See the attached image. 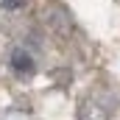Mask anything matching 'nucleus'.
Returning a JSON list of instances; mask_svg holds the SVG:
<instances>
[{"mask_svg": "<svg viewBox=\"0 0 120 120\" xmlns=\"http://www.w3.org/2000/svg\"><path fill=\"white\" fill-rule=\"evenodd\" d=\"M112 101H106L103 95H90L81 101L78 106V120H109L112 117Z\"/></svg>", "mask_w": 120, "mask_h": 120, "instance_id": "1", "label": "nucleus"}, {"mask_svg": "<svg viewBox=\"0 0 120 120\" xmlns=\"http://www.w3.org/2000/svg\"><path fill=\"white\" fill-rule=\"evenodd\" d=\"M11 67H14L20 75H31V73H34V61H31V56L25 50H14V53H11Z\"/></svg>", "mask_w": 120, "mask_h": 120, "instance_id": "2", "label": "nucleus"}, {"mask_svg": "<svg viewBox=\"0 0 120 120\" xmlns=\"http://www.w3.org/2000/svg\"><path fill=\"white\" fill-rule=\"evenodd\" d=\"M22 0H0V8H20Z\"/></svg>", "mask_w": 120, "mask_h": 120, "instance_id": "3", "label": "nucleus"}]
</instances>
